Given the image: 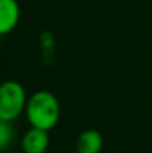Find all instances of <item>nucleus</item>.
I'll use <instances>...</instances> for the list:
<instances>
[{"label":"nucleus","instance_id":"f257e3e1","mask_svg":"<svg viewBox=\"0 0 152 153\" xmlns=\"http://www.w3.org/2000/svg\"><path fill=\"white\" fill-rule=\"evenodd\" d=\"M24 113L33 128L51 131L60 120L61 108L58 98L52 92L37 91L28 97Z\"/></svg>","mask_w":152,"mask_h":153},{"label":"nucleus","instance_id":"f03ea898","mask_svg":"<svg viewBox=\"0 0 152 153\" xmlns=\"http://www.w3.org/2000/svg\"><path fill=\"white\" fill-rule=\"evenodd\" d=\"M27 94L24 86L16 80L0 83V120L13 122L25 110Z\"/></svg>","mask_w":152,"mask_h":153},{"label":"nucleus","instance_id":"7ed1b4c3","mask_svg":"<svg viewBox=\"0 0 152 153\" xmlns=\"http://www.w3.org/2000/svg\"><path fill=\"white\" fill-rule=\"evenodd\" d=\"M49 131L30 128L25 131L21 140V149L24 153H45L49 147Z\"/></svg>","mask_w":152,"mask_h":153},{"label":"nucleus","instance_id":"20e7f679","mask_svg":"<svg viewBox=\"0 0 152 153\" xmlns=\"http://www.w3.org/2000/svg\"><path fill=\"white\" fill-rule=\"evenodd\" d=\"M21 9L16 0H0V36L9 34L19 22Z\"/></svg>","mask_w":152,"mask_h":153},{"label":"nucleus","instance_id":"39448f33","mask_svg":"<svg viewBox=\"0 0 152 153\" xmlns=\"http://www.w3.org/2000/svg\"><path fill=\"white\" fill-rule=\"evenodd\" d=\"M103 149V135L97 129L84 131L76 141V153H100Z\"/></svg>","mask_w":152,"mask_h":153},{"label":"nucleus","instance_id":"423d86ee","mask_svg":"<svg viewBox=\"0 0 152 153\" xmlns=\"http://www.w3.org/2000/svg\"><path fill=\"white\" fill-rule=\"evenodd\" d=\"M12 122L0 120V152L7 149L12 144L13 140V128L10 125Z\"/></svg>","mask_w":152,"mask_h":153}]
</instances>
